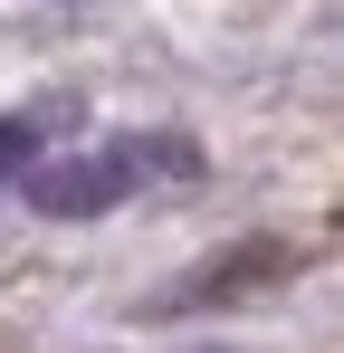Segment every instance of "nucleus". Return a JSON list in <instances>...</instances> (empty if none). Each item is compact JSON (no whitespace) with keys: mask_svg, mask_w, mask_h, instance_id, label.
I'll return each instance as SVG.
<instances>
[{"mask_svg":"<svg viewBox=\"0 0 344 353\" xmlns=\"http://www.w3.org/2000/svg\"><path fill=\"white\" fill-rule=\"evenodd\" d=\"M39 172V134L29 124H0V181H29Z\"/></svg>","mask_w":344,"mask_h":353,"instance_id":"obj_2","label":"nucleus"},{"mask_svg":"<svg viewBox=\"0 0 344 353\" xmlns=\"http://www.w3.org/2000/svg\"><path fill=\"white\" fill-rule=\"evenodd\" d=\"M153 172H191V153H182V143H86V153H67V163H39L19 191H29V210H48V220H106L115 201H134Z\"/></svg>","mask_w":344,"mask_h":353,"instance_id":"obj_1","label":"nucleus"}]
</instances>
